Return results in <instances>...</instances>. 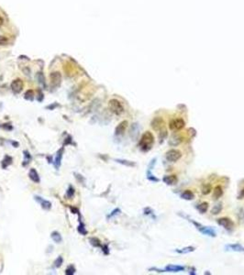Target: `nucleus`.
<instances>
[{
	"mask_svg": "<svg viewBox=\"0 0 244 275\" xmlns=\"http://www.w3.org/2000/svg\"><path fill=\"white\" fill-rule=\"evenodd\" d=\"M128 127V121L124 120L122 122H120L118 125V127L115 129V135L116 136H121V135L124 134V132L126 131V128Z\"/></svg>",
	"mask_w": 244,
	"mask_h": 275,
	"instance_id": "13",
	"label": "nucleus"
},
{
	"mask_svg": "<svg viewBox=\"0 0 244 275\" xmlns=\"http://www.w3.org/2000/svg\"><path fill=\"white\" fill-rule=\"evenodd\" d=\"M162 182L166 183L167 185H175L177 183L178 179L176 175H166L162 178Z\"/></svg>",
	"mask_w": 244,
	"mask_h": 275,
	"instance_id": "14",
	"label": "nucleus"
},
{
	"mask_svg": "<svg viewBox=\"0 0 244 275\" xmlns=\"http://www.w3.org/2000/svg\"><path fill=\"white\" fill-rule=\"evenodd\" d=\"M37 99H38V101H39V102H41V101H42V99H43V95L41 94V92H39V95H38V96H37Z\"/></svg>",
	"mask_w": 244,
	"mask_h": 275,
	"instance_id": "40",
	"label": "nucleus"
},
{
	"mask_svg": "<svg viewBox=\"0 0 244 275\" xmlns=\"http://www.w3.org/2000/svg\"><path fill=\"white\" fill-rule=\"evenodd\" d=\"M149 271H155L158 272H179L185 271V267L180 266V265H173V264H170V265H167L164 270H161L158 268H151Z\"/></svg>",
	"mask_w": 244,
	"mask_h": 275,
	"instance_id": "4",
	"label": "nucleus"
},
{
	"mask_svg": "<svg viewBox=\"0 0 244 275\" xmlns=\"http://www.w3.org/2000/svg\"><path fill=\"white\" fill-rule=\"evenodd\" d=\"M11 143H12V145H13V146H14V145H15V146H16V148H18V147L19 146V142H16V141H12Z\"/></svg>",
	"mask_w": 244,
	"mask_h": 275,
	"instance_id": "41",
	"label": "nucleus"
},
{
	"mask_svg": "<svg viewBox=\"0 0 244 275\" xmlns=\"http://www.w3.org/2000/svg\"><path fill=\"white\" fill-rule=\"evenodd\" d=\"M115 160L117 161V163H121V164H123V165H126V166H129V167H133V166H135V165H136V164H135L134 163H132V161L126 160L116 159Z\"/></svg>",
	"mask_w": 244,
	"mask_h": 275,
	"instance_id": "25",
	"label": "nucleus"
},
{
	"mask_svg": "<svg viewBox=\"0 0 244 275\" xmlns=\"http://www.w3.org/2000/svg\"><path fill=\"white\" fill-rule=\"evenodd\" d=\"M151 128H153V130H155V131H160L162 128L165 127V123H164V120L162 119V117H156L153 118V120H151Z\"/></svg>",
	"mask_w": 244,
	"mask_h": 275,
	"instance_id": "8",
	"label": "nucleus"
},
{
	"mask_svg": "<svg viewBox=\"0 0 244 275\" xmlns=\"http://www.w3.org/2000/svg\"><path fill=\"white\" fill-rule=\"evenodd\" d=\"M3 24H4V19H3L1 17H0V28H1Z\"/></svg>",
	"mask_w": 244,
	"mask_h": 275,
	"instance_id": "42",
	"label": "nucleus"
},
{
	"mask_svg": "<svg viewBox=\"0 0 244 275\" xmlns=\"http://www.w3.org/2000/svg\"><path fill=\"white\" fill-rule=\"evenodd\" d=\"M147 178H148V180H150V181H153V182H159V179H158V178L154 177V176L153 175V174H151V171H149V170H148V171H147Z\"/></svg>",
	"mask_w": 244,
	"mask_h": 275,
	"instance_id": "35",
	"label": "nucleus"
},
{
	"mask_svg": "<svg viewBox=\"0 0 244 275\" xmlns=\"http://www.w3.org/2000/svg\"><path fill=\"white\" fill-rule=\"evenodd\" d=\"M51 238L54 242H55V243H61V242L63 241V238H62L61 234L57 232V231H53V232L51 234Z\"/></svg>",
	"mask_w": 244,
	"mask_h": 275,
	"instance_id": "18",
	"label": "nucleus"
},
{
	"mask_svg": "<svg viewBox=\"0 0 244 275\" xmlns=\"http://www.w3.org/2000/svg\"><path fill=\"white\" fill-rule=\"evenodd\" d=\"M51 78V84L53 87H57L60 84H61V81H62V75L59 72H54L52 73H51L50 75Z\"/></svg>",
	"mask_w": 244,
	"mask_h": 275,
	"instance_id": "9",
	"label": "nucleus"
},
{
	"mask_svg": "<svg viewBox=\"0 0 244 275\" xmlns=\"http://www.w3.org/2000/svg\"><path fill=\"white\" fill-rule=\"evenodd\" d=\"M89 241H90V244L92 245V246H94V247H96V248H97V247H102V245H101V242H100V240L98 239H96V238H90L89 239Z\"/></svg>",
	"mask_w": 244,
	"mask_h": 275,
	"instance_id": "26",
	"label": "nucleus"
},
{
	"mask_svg": "<svg viewBox=\"0 0 244 275\" xmlns=\"http://www.w3.org/2000/svg\"><path fill=\"white\" fill-rule=\"evenodd\" d=\"M212 190V187H211V184H205L202 188V193L203 195H208V193Z\"/></svg>",
	"mask_w": 244,
	"mask_h": 275,
	"instance_id": "30",
	"label": "nucleus"
},
{
	"mask_svg": "<svg viewBox=\"0 0 244 275\" xmlns=\"http://www.w3.org/2000/svg\"><path fill=\"white\" fill-rule=\"evenodd\" d=\"M25 99L32 101L34 99V92L32 90H28L25 94Z\"/></svg>",
	"mask_w": 244,
	"mask_h": 275,
	"instance_id": "29",
	"label": "nucleus"
},
{
	"mask_svg": "<svg viewBox=\"0 0 244 275\" xmlns=\"http://www.w3.org/2000/svg\"><path fill=\"white\" fill-rule=\"evenodd\" d=\"M197 208L198 209V211H199L200 213H201V214H205L206 212L208 211V203H207V202H203V203H201L200 204H198Z\"/></svg>",
	"mask_w": 244,
	"mask_h": 275,
	"instance_id": "22",
	"label": "nucleus"
},
{
	"mask_svg": "<svg viewBox=\"0 0 244 275\" xmlns=\"http://www.w3.org/2000/svg\"><path fill=\"white\" fill-rule=\"evenodd\" d=\"M34 199H35V201H37L38 203L41 204V206L42 209H44V210H50V209L52 208V203H51L50 201L45 200V199L41 198V197L39 196V195L34 196Z\"/></svg>",
	"mask_w": 244,
	"mask_h": 275,
	"instance_id": "11",
	"label": "nucleus"
},
{
	"mask_svg": "<svg viewBox=\"0 0 244 275\" xmlns=\"http://www.w3.org/2000/svg\"><path fill=\"white\" fill-rule=\"evenodd\" d=\"M182 141H183V138L181 136H179V135H175V136H173L171 138L169 144L171 145V146L175 147V146H177V145L180 144Z\"/></svg>",
	"mask_w": 244,
	"mask_h": 275,
	"instance_id": "16",
	"label": "nucleus"
},
{
	"mask_svg": "<svg viewBox=\"0 0 244 275\" xmlns=\"http://www.w3.org/2000/svg\"><path fill=\"white\" fill-rule=\"evenodd\" d=\"M23 89V83L20 79H16L11 83V90L14 94H19Z\"/></svg>",
	"mask_w": 244,
	"mask_h": 275,
	"instance_id": "10",
	"label": "nucleus"
},
{
	"mask_svg": "<svg viewBox=\"0 0 244 275\" xmlns=\"http://www.w3.org/2000/svg\"><path fill=\"white\" fill-rule=\"evenodd\" d=\"M189 221H190L192 224H194V226H196L197 229L199 230L200 232L203 233L204 235L210 236V237H216V236H217V235H216V231H215L212 228H210V226H203V225H201V224H199V223L196 222V221L192 220V219H189Z\"/></svg>",
	"mask_w": 244,
	"mask_h": 275,
	"instance_id": "2",
	"label": "nucleus"
},
{
	"mask_svg": "<svg viewBox=\"0 0 244 275\" xmlns=\"http://www.w3.org/2000/svg\"><path fill=\"white\" fill-rule=\"evenodd\" d=\"M108 106H109V109L111 112H113L114 114L117 116H120L123 114L124 112V107L122 106V104L117 99H111L108 103Z\"/></svg>",
	"mask_w": 244,
	"mask_h": 275,
	"instance_id": "3",
	"label": "nucleus"
},
{
	"mask_svg": "<svg viewBox=\"0 0 244 275\" xmlns=\"http://www.w3.org/2000/svg\"><path fill=\"white\" fill-rule=\"evenodd\" d=\"M120 213V209H118V208H116L115 210H113V211L111 212V214L108 215V218H110V217H114V215H118V214H119Z\"/></svg>",
	"mask_w": 244,
	"mask_h": 275,
	"instance_id": "36",
	"label": "nucleus"
},
{
	"mask_svg": "<svg viewBox=\"0 0 244 275\" xmlns=\"http://www.w3.org/2000/svg\"><path fill=\"white\" fill-rule=\"evenodd\" d=\"M29 177L30 178V180H31L32 182H34L39 183V182H41L39 174H38V171H37L35 169H30V174H29Z\"/></svg>",
	"mask_w": 244,
	"mask_h": 275,
	"instance_id": "15",
	"label": "nucleus"
},
{
	"mask_svg": "<svg viewBox=\"0 0 244 275\" xmlns=\"http://www.w3.org/2000/svg\"><path fill=\"white\" fill-rule=\"evenodd\" d=\"M74 188L73 186H69L67 191H66V197L68 199H70L74 196Z\"/></svg>",
	"mask_w": 244,
	"mask_h": 275,
	"instance_id": "31",
	"label": "nucleus"
},
{
	"mask_svg": "<svg viewBox=\"0 0 244 275\" xmlns=\"http://www.w3.org/2000/svg\"><path fill=\"white\" fill-rule=\"evenodd\" d=\"M167 135H168V132H167V128L165 127L162 128L161 130L159 131V139H160V142L162 143V141H164V139L167 138Z\"/></svg>",
	"mask_w": 244,
	"mask_h": 275,
	"instance_id": "23",
	"label": "nucleus"
},
{
	"mask_svg": "<svg viewBox=\"0 0 244 275\" xmlns=\"http://www.w3.org/2000/svg\"><path fill=\"white\" fill-rule=\"evenodd\" d=\"M181 198L185 199V200H193L195 198V195L190 191V190H186V191H184L182 193H181Z\"/></svg>",
	"mask_w": 244,
	"mask_h": 275,
	"instance_id": "17",
	"label": "nucleus"
},
{
	"mask_svg": "<svg viewBox=\"0 0 244 275\" xmlns=\"http://www.w3.org/2000/svg\"><path fill=\"white\" fill-rule=\"evenodd\" d=\"M182 157V152L180 150H175V149H172L170 150H168L165 154V158L170 163H175L178 160H180Z\"/></svg>",
	"mask_w": 244,
	"mask_h": 275,
	"instance_id": "6",
	"label": "nucleus"
},
{
	"mask_svg": "<svg viewBox=\"0 0 244 275\" xmlns=\"http://www.w3.org/2000/svg\"><path fill=\"white\" fill-rule=\"evenodd\" d=\"M63 257L62 256H59L56 260H55V261H54V266H55L56 268H60L62 265H63Z\"/></svg>",
	"mask_w": 244,
	"mask_h": 275,
	"instance_id": "32",
	"label": "nucleus"
},
{
	"mask_svg": "<svg viewBox=\"0 0 244 275\" xmlns=\"http://www.w3.org/2000/svg\"><path fill=\"white\" fill-rule=\"evenodd\" d=\"M78 232L83 236H85L86 234H87V231H86V229H85V224L83 222H81V221H80V225L78 226Z\"/></svg>",
	"mask_w": 244,
	"mask_h": 275,
	"instance_id": "27",
	"label": "nucleus"
},
{
	"mask_svg": "<svg viewBox=\"0 0 244 275\" xmlns=\"http://www.w3.org/2000/svg\"><path fill=\"white\" fill-rule=\"evenodd\" d=\"M241 195L242 196V197H244V188L241 190Z\"/></svg>",
	"mask_w": 244,
	"mask_h": 275,
	"instance_id": "43",
	"label": "nucleus"
},
{
	"mask_svg": "<svg viewBox=\"0 0 244 275\" xmlns=\"http://www.w3.org/2000/svg\"><path fill=\"white\" fill-rule=\"evenodd\" d=\"M101 248H102V250H103V252H104V254H105V255L109 254V250H108V247H107V245H104V246H102Z\"/></svg>",
	"mask_w": 244,
	"mask_h": 275,
	"instance_id": "38",
	"label": "nucleus"
},
{
	"mask_svg": "<svg viewBox=\"0 0 244 275\" xmlns=\"http://www.w3.org/2000/svg\"><path fill=\"white\" fill-rule=\"evenodd\" d=\"M175 251L177 253H180V254H186V253H190V252L195 251V248L194 247H186V248H183V249H179V250L177 249Z\"/></svg>",
	"mask_w": 244,
	"mask_h": 275,
	"instance_id": "20",
	"label": "nucleus"
},
{
	"mask_svg": "<svg viewBox=\"0 0 244 275\" xmlns=\"http://www.w3.org/2000/svg\"><path fill=\"white\" fill-rule=\"evenodd\" d=\"M8 43V39L6 36L0 35V46H6Z\"/></svg>",
	"mask_w": 244,
	"mask_h": 275,
	"instance_id": "34",
	"label": "nucleus"
},
{
	"mask_svg": "<svg viewBox=\"0 0 244 275\" xmlns=\"http://www.w3.org/2000/svg\"><path fill=\"white\" fill-rule=\"evenodd\" d=\"M75 273V268L73 265H69L67 269L65 270V274L66 275H73Z\"/></svg>",
	"mask_w": 244,
	"mask_h": 275,
	"instance_id": "33",
	"label": "nucleus"
},
{
	"mask_svg": "<svg viewBox=\"0 0 244 275\" xmlns=\"http://www.w3.org/2000/svg\"><path fill=\"white\" fill-rule=\"evenodd\" d=\"M68 144H72V137L68 136L66 139V141H64V145H68Z\"/></svg>",
	"mask_w": 244,
	"mask_h": 275,
	"instance_id": "39",
	"label": "nucleus"
},
{
	"mask_svg": "<svg viewBox=\"0 0 244 275\" xmlns=\"http://www.w3.org/2000/svg\"><path fill=\"white\" fill-rule=\"evenodd\" d=\"M243 252H244V250H243Z\"/></svg>",
	"mask_w": 244,
	"mask_h": 275,
	"instance_id": "44",
	"label": "nucleus"
},
{
	"mask_svg": "<svg viewBox=\"0 0 244 275\" xmlns=\"http://www.w3.org/2000/svg\"><path fill=\"white\" fill-rule=\"evenodd\" d=\"M153 144H154V137L153 133L150 131L144 132L139 141V147L140 150H142L144 152H147L151 150Z\"/></svg>",
	"mask_w": 244,
	"mask_h": 275,
	"instance_id": "1",
	"label": "nucleus"
},
{
	"mask_svg": "<svg viewBox=\"0 0 244 275\" xmlns=\"http://www.w3.org/2000/svg\"><path fill=\"white\" fill-rule=\"evenodd\" d=\"M63 152H64V149L63 147V148L60 149L56 153L55 160H54V161H53V165H54V167H55L56 170H58L60 168V166H61L62 159H63Z\"/></svg>",
	"mask_w": 244,
	"mask_h": 275,
	"instance_id": "12",
	"label": "nucleus"
},
{
	"mask_svg": "<svg viewBox=\"0 0 244 275\" xmlns=\"http://www.w3.org/2000/svg\"><path fill=\"white\" fill-rule=\"evenodd\" d=\"M186 126V122L183 118H175L172 119L169 122V128L173 131H178L181 130Z\"/></svg>",
	"mask_w": 244,
	"mask_h": 275,
	"instance_id": "5",
	"label": "nucleus"
},
{
	"mask_svg": "<svg viewBox=\"0 0 244 275\" xmlns=\"http://www.w3.org/2000/svg\"><path fill=\"white\" fill-rule=\"evenodd\" d=\"M24 154V160H23V166H26L28 163H30V161L31 160V155L30 153L28 152V150H24L23 152Z\"/></svg>",
	"mask_w": 244,
	"mask_h": 275,
	"instance_id": "24",
	"label": "nucleus"
},
{
	"mask_svg": "<svg viewBox=\"0 0 244 275\" xmlns=\"http://www.w3.org/2000/svg\"><path fill=\"white\" fill-rule=\"evenodd\" d=\"M12 161H13L12 157H10V156H8V155L5 156L4 160H2V168H3V169H6L7 167H8L10 164L12 163Z\"/></svg>",
	"mask_w": 244,
	"mask_h": 275,
	"instance_id": "19",
	"label": "nucleus"
},
{
	"mask_svg": "<svg viewBox=\"0 0 244 275\" xmlns=\"http://www.w3.org/2000/svg\"><path fill=\"white\" fill-rule=\"evenodd\" d=\"M38 79H39V82L41 83V84H45V82H44V76L41 74V73H39V74H38Z\"/></svg>",
	"mask_w": 244,
	"mask_h": 275,
	"instance_id": "37",
	"label": "nucleus"
},
{
	"mask_svg": "<svg viewBox=\"0 0 244 275\" xmlns=\"http://www.w3.org/2000/svg\"><path fill=\"white\" fill-rule=\"evenodd\" d=\"M221 209H222V204H218L217 206H214V208L212 210H211V214H212V215H218V214L220 213Z\"/></svg>",
	"mask_w": 244,
	"mask_h": 275,
	"instance_id": "28",
	"label": "nucleus"
},
{
	"mask_svg": "<svg viewBox=\"0 0 244 275\" xmlns=\"http://www.w3.org/2000/svg\"><path fill=\"white\" fill-rule=\"evenodd\" d=\"M222 195H223V189H222V187L220 185L216 186L214 189V195H213L214 198L219 199L222 196Z\"/></svg>",
	"mask_w": 244,
	"mask_h": 275,
	"instance_id": "21",
	"label": "nucleus"
},
{
	"mask_svg": "<svg viewBox=\"0 0 244 275\" xmlns=\"http://www.w3.org/2000/svg\"><path fill=\"white\" fill-rule=\"evenodd\" d=\"M218 224L219 226H221L222 228H224L228 231H231L233 229V228H234V223H233V221L228 217H222V218L218 219Z\"/></svg>",
	"mask_w": 244,
	"mask_h": 275,
	"instance_id": "7",
	"label": "nucleus"
}]
</instances>
